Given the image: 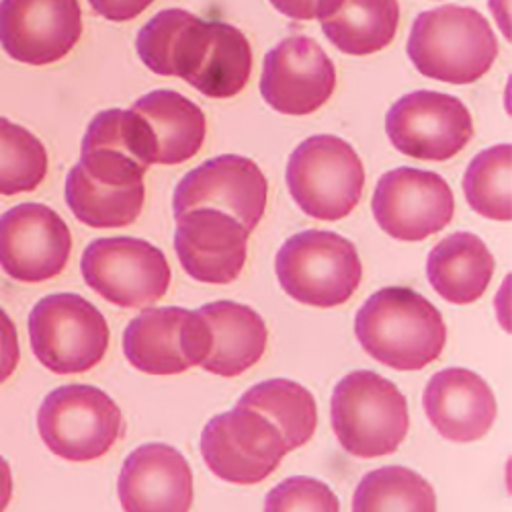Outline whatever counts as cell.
<instances>
[{"mask_svg": "<svg viewBox=\"0 0 512 512\" xmlns=\"http://www.w3.org/2000/svg\"><path fill=\"white\" fill-rule=\"evenodd\" d=\"M46 175V146L23 125L0 117V195L35 191Z\"/></svg>", "mask_w": 512, "mask_h": 512, "instance_id": "obj_31", "label": "cell"}, {"mask_svg": "<svg viewBox=\"0 0 512 512\" xmlns=\"http://www.w3.org/2000/svg\"><path fill=\"white\" fill-rule=\"evenodd\" d=\"M386 132L402 154L445 162L472 142L474 121L457 97L416 91L392 105Z\"/></svg>", "mask_w": 512, "mask_h": 512, "instance_id": "obj_12", "label": "cell"}, {"mask_svg": "<svg viewBox=\"0 0 512 512\" xmlns=\"http://www.w3.org/2000/svg\"><path fill=\"white\" fill-rule=\"evenodd\" d=\"M87 285L119 308L156 304L170 287V265L160 248L140 238H99L82 254Z\"/></svg>", "mask_w": 512, "mask_h": 512, "instance_id": "obj_9", "label": "cell"}, {"mask_svg": "<svg viewBox=\"0 0 512 512\" xmlns=\"http://www.w3.org/2000/svg\"><path fill=\"white\" fill-rule=\"evenodd\" d=\"M146 199L144 183L132 187H111L91 179L76 164L66 179V203L74 218L91 228L132 226L142 213Z\"/></svg>", "mask_w": 512, "mask_h": 512, "instance_id": "obj_26", "label": "cell"}, {"mask_svg": "<svg viewBox=\"0 0 512 512\" xmlns=\"http://www.w3.org/2000/svg\"><path fill=\"white\" fill-rule=\"evenodd\" d=\"M248 238L250 234L230 213L195 207L177 218L175 250L191 279L228 285L244 269Z\"/></svg>", "mask_w": 512, "mask_h": 512, "instance_id": "obj_18", "label": "cell"}, {"mask_svg": "<svg viewBox=\"0 0 512 512\" xmlns=\"http://www.w3.org/2000/svg\"><path fill=\"white\" fill-rule=\"evenodd\" d=\"M355 334L367 355L398 371L424 369L447 345L441 312L408 287L375 291L357 314Z\"/></svg>", "mask_w": 512, "mask_h": 512, "instance_id": "obj_1", "label": "cell"}, {"mask_svg": "<svg viewBox=\"0 0 512 512\" xmlns=\"http://www.w3.org/2000/svg\"><path fill=\"white\" fill-rule=\"evenodd\" d=\"M316 19L336 50L369 56L394 41L400 5L398 0H320Z\"/></svg>", "mask_w": 512, "mask_h": 512, "instance_id": "obj_23", "label": "cell"}, {"mask_svg": "<svg viewBox=\"0 0 512 512\" xmlns=\"http://www.w3.org/2000/svg\"><path fill=\"white\" fill-rule=\"evenodd\" d=\"M78 164L103 185L132 187L144 183L146 170L156 164L150 125L134 109L101 111L82 138Z\"/></svg>", "mask_w": 512, "mask_h": 512, "instance_id": "obj_16", "label": "cell"}, {"mask_svg": "<svg viewBox=\"0 0 512 512\" xmlns=\"http://www.w3.org/2000/svg\"><path fill=\"white\" fill-rule=\"evenodd\" d=\"M68 224L44 203H21L0 216V267L23 283L58 277L70 259Z\"/></svg>", "mask_w": 512, "mask_h": 512, "instance_id": "obj_13", "label": "cell"}, {"mask_svg": "<svg viewBox=\"0 0 512 512\" xmlns=\"http://www.w3.org/2000/svg\"><path fill=\"white\" fill-rule=\"evenodd\" d=\"M117 492L127 512H187L193 506L191 467L175 447L142 445L127 455Z\"/></svg>", "mask_w": 512, "mask_h": 512, "instance_id": "obj_19", "label": "cell"}, {"mask_svg": "<svg viewBox=\"0 0 512 512\" xmlns=\"http://www.w3.org/2000/svg\"><path fill=\"white\" fill-rule=\"evenodd\" d=\"M123 353L142 373L179 375L205 361L209 326L199 310L150 308L127 324Z\"/></svg>", "mask_w": 512, "mask_h": 512, "instance_id": "obj_11", "label": "cell"}, {"mask_svg": "<svg viewBox=\"0 0 512 512\" xmlns=\"http://www.w3.org/2000/svg\"><path fill=\"white\" fill-rule=\"evenodd\" d=\"M211 37V21L183 9H166L138 33L136 50L148 70L191 80L201 66Z\"/></svg>", "mask_w": 512, "mask_h": 512, "instance_id": "obj_21", "label": "cell"}, {"mask_svg": "<svg viewBox=\"0 0 512 512\" xmlns=\"http://www.w3.org/2000/svg\"><path fill=\"white\" fill-rule=\"evenodd\" d=\"M355 512L377 510H418L435 512L437 496L433 486L408 467H381L367 474L353 496Z\"/></svg>", "mask_w": 512, "mask_h": 512, "instance_id": "obj_29", "label": "cell"}, {"mask_svg": "<svg viewBox=\"0 0 512 512\" xmlns=\"http://www.w3.org/2000/svg\"><path fill=\"white\" fill-rule=\"evenodd\" d=\"M408 56L420 74L433 80L472 84L492 68L498 41L480 11L445 5L416 17Z\"/></svg>", "mask_w": 512, "mask_h": 512, "instance_id": "obj_2", "label": "cell"}, {"mask_svg": "<svg viewBox=\"0 0 512 512\" xmlns=\"http://www.w3.org/2000/svg\"><path fill=\"white\" fill-rule=\"evenodd\" d=\"M431 424L451 443H474L488 435L498 414L488 383L463 367L435 373L422 396Z\"/></svg>", "mask_w": 512, "mask_h": 512, "instance_id": "obj_20", "label": "cell"}, {"mask_svg": "<svg viewBox=\"0 0 512 512\" xmlns=\"http://www.w3.org/2000/svg\"><path fill=\"white\" fill-rule=\"evenodd\" d=\"M95 13L105 17L107 21H132L142 15L154 0H89Z\"/></svg>", "mask_w": 512, "mask_h": 512, "instance_id": "obj_34", "label": "cell"}, {"mask_svg": "<svg viewBox=\"0 0 512 512\" xmlns=\"http://www.w3.org/2000/svg\"><path fill=\"white\" fill-rule=\"evenodd\" d=\"M29 338L37 361L58 375L87 373L109 349L105 316L82 295L54 293L29 314Z\"/></svg>", "mask_w": 512, "mask_h": 512, "instance_id": "obj_6", "label": "cell"}, {"mask_svg": "<svg viewBox=\"0 0 512 512\" xmlns=\"http://www.w3.org/2000/svg\"><path fill=\"white\" fill-rule=\"evenodd\" d=\"M330 418L338 443L359 459L396 453L410 426L404 394L373 371H353L338 381Z\"/></svg>", "mask_w": 512, "mask_h": 512, "instance_id": "obj_3", "label": "cell"}, {"mask_svg": "<svg viewBox=\"0 0 512 512\" xmlns=\"http://www.w3.org/2000/svg\"><path fill=\"white\" fill-rule=\"evenodd\" d=\"M267 512H283V510H324L338 512L340 502L334 492L312 478H289L275 486L267 500Z\"/></svg>", "mask_w": 512, "mask_h": 512, "instance_id": "obj_32", "label": "cell"}, {"mask_svg": "<svg viewBox=\"0 0 512 512\" xmlns=\"http://www.w3.org/2000/svg\"><path fill=\"white\" fill-rule=\"evenodd\" d=\"M334 89V64L312 37H287L265 56L261 95L283 115L302 117L318 111Z\"/></svg>", "mask_w": 512, "mask_h": 512, "instance_id": "obj_17", "label": "cell"}, {"mask_svg": "<svg viewBox=\"0 0 512 512\" xmlns=\"http://www.w3.org/2000/svg\"><path fill=\"white\" fill-rule=\"evenodd\" d=\"M510 173V144L492 146L480 152L469 162L463 179V191L469 207L488 220L508 222L512 218Z\"/></svg>", "mask_w": 512, "mask_h": 512, "instance_id": "obj_30", "label": "cell"}, {"mask_svg": "<svg viewBox=\"0 0 512 512\" xmlns=\"http://www.w3.org/2000/svg\"><path fill=\"white\" fill-rule=\"evenodd\" d=\"M238 406L265 414L281 431L287 449H300L316 433L318 408L314 396L289 379H269L250 388Z\"/></svg>", "mask_w": 512, "mask_h": 512, "instance_id": "obj_28", "label": "cell"}, {"mask_svg": "<svg viewBox=\"0 0 512 512\" xmlns=\"http://www.w3.org/2000/svg\"><path fill=\"white\" fill-rule=\"evenodd\" d=\"M209 326V353L201 367L220 377H238L261 361L269 330L259 312L236 302H211L199 310Z\"/></svg>", "mask_w": 512, "mask_h": 512, "instance_id": "obj_22", "label": "cell"}, {"mask_svg": "<svg viewBox=\"0 0 512 512\" xmlns=\"http://www.w3.org/2000/svg\"><path fill=\"white\" fill-rule=\"evenodd\" d=\"M146 119L156 144V164H183L199 154L205 142V115L175 91H154L132 107Z\"/></svg>", "mask_w": 512, "mask_h": 512, "instance_id": "obj_25", "label": "cell"}, {"mask_svg": "<svg viewBox=\"0 0 512 512\" xmlns=\"http://www.w3.org/2000/svg\"><path fill=\"white\" fill-rule=\"evenodd\" d=\"M289 453L277 426L261 412L236 406L213 416L201 435V455L220 480L240 486L267 480Z\"/></svg>", "mask_w": 512, "mask_h": 512, "instance_id": "obj_8", "label": "cell"}, {"mask_svg": "<svg viewBox=\"0 0 512 512\" xmlns=\"http://www.w3.org/2000/svg\"><path fill=\"white\" fill-rule=\"evenodd\" d=\"M287 187L310 218L336 222L359 205L365 168L355 148L336 136H312L287 162Z\"/></svg>", "mask_w": 512, "mask_h": 512, "instance_id": "obj_5", "label": "cell"}, {"mask_svg": "<svg viewBox=\"0 0 512 512\" xmlns=\"http://www.w3.org/2000/svg\"><path fill=\"white\" fill-rule=\"evenodd\" d=\"M269 3L285 17L293 21H312L316 19L320 0H269Z\"/></svg>", "mask_w": 512, "mask_h": 512, "instance_id": "obj_35", "label": "cell"}, {"mask_svg": "<svg viewBox=\"0 0 512 512\" xmlns=\"http://www.w3.org/2000/svg\"><path fill=\"white\" fill-rule=\"evenodd\" d=\"M21 359L17 326L9 314L0 308V383H5L17 369Z\"/></svg>", "mask_w": 512, "mask_h": 512, "instance_id": "obj_33", "label": "cell"}, {"mask_svg": "<svg viewBox=\"0 0 512 512\" xmlns=\"http://www.w3.org/2000/svg\"><path fill=\"white\" fill-rule=\"evenodd\" d=\"M269 197V183L254 160L224 154L211 158L177 185L175 218L195 207H216L236 218L248 234L261 224Z\"/></svg>", "mask_w": 512, "mask_h": 512, "instance_id": "obj_14", "label": "cell"}, {"mask_svg": "<svg viewBox=\"0 0 512 512\" xmlns=\"http://www.w3.org/2000/svg\"><path fill=\"white\" fill-rule=\"evenodd\" d=\"M13 496V476L11 465L5 457H0V512H3Z\"/></svg>", "mask_w": 512, "mask_h": 512, "instance_id": "obj_36", "label": "cell"}, {"mask_svg": "<svg viewBox=\"0 0 512 512\" xmlns=\"http://www.w3.org/2000/svg\"><path fill=\"white\" fill-rule=\"evenodd\" d=\"M494 267V256L482 238L472 232H457L431 250L426 275L445 302L465 306L486 293Z\"/></svg>", "mask_w": 512, "mask_h": 512, "instance_id": "obj_24", "label": "cell"}, {"mask_svg": "<svg viewBox=\"0 0 512 512\" xmlns=\"http://www.w3.org/2000/svg\"><path fill=\"white\" fill-rule=\"evenodd\" d=\"M37 429L46 447L66 461H95L123 437L119 406L93 386H62L37 412Z\"/></svg>", "mask_w": 512, "mask_h": 512, "instance_id": "obj_7", "label": "cell"}, {"mask_svg": "<svg viewBox=\"0 0 512 512\" xmlns=\"http://www.w3.org/2000/svg\"><path fill=\"white\" fill-rule=\"evenodd\" d=\"M82 35L78 0H0V46L17 62L48 66Z\"/></svg>", "mask_w": 512, "mask_h": 512, "instance_id": "obj_15", "label": "cell"}, {"mask_svg": "<svg viewBox=\"0 0 512 512\" xmlns=\"http://www.w3.org/2000/svg\"><path fill=\"white\" fill-rule=\"evenodd\" d=\"M371 207L383 232L402 242H420L451 224L455 197L441 175L400 166L379 179Z\"/></svg>", "mask_w": 512, "mask_h": 512, "instance_id": "obj_10", "label": "cell"}, {"mask_svg": "<svg viewBox=\"0 0 512 512\" xmlns=\"http://www.w3.org/2000/svg\"><path fill=\"white\" fill-rule=\"evenodd\" d=\"M275 273L291 300L328 310L351 300L361 285L363 265L351 240L334 232L304 230L279 248Z\"/></svg>", "mask_w": 512, "mask_h": 512, "instance_id": "obj_4", "label": "cell"}, {"mask_svg": "<svg viewBox=\"0 0 512 512\" xmlns=\"http://www.w3.org/2000/svg\"><path fill=\"white\" fill-rule=\"evenodd\" d=\"M252 74V48L246 35L234 25L211 21V37L189 80L191 87L209 99H232L244 91Z\"/></svg>", "mask_w": 512, "mask_h": 512, "instance_id": "obj_27", "label": "cell"}]
</instances>
